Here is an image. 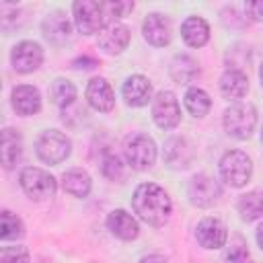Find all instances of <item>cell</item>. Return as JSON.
<instances>
[{
  "instance_id": "cell-1",
  "label": "cell",
  "mask_w": 263,
  "mask_h": 263,
  "mask_svg": "<svg viewBox=\"0 0 263 263\" xmlns=\"http://www.w3.org/2000/svg\"><path fill=\"white\" fill-rule=\"evenodd\" d=\"M134 212L150 226H162L173 212L168 193L156 183H142L136 187L132 197Z\"/></svg>"
},
{
  "instance_id": "cell-2",
  "label": "cell",
  "mask_w": 263,
  "mask_h": 263,
  "mask_svg": "<svg viewBox=\"0 0 263 263\" xmlns=\"http://www.w3.org/2000/svg\"><path fill=\"white\" fill-rule=\"evenodd\" d=\"M257 125V111L251 103H234L224 111V129L234 140H247Z\"/></svg>"
},
{
  "instance_id": "cell-3",
  "label": "cell",
  "mask_w": 263,
  "mask_h": 263,
  "mask_svg": "<svg viewBox=\"0 0 263 263\" xmlns=\"http://www.w3.org/2000/svg\"><path fill=\"white\" fill-rule=\"evenodd\" d=\"M70 150H72V144H70L68 136L62 134V132H58V129L43 132L37 138V142H35L37 156L43 162H47V164H60V162H64L70 156Z\"/></svg>"
},
{
  "instance_id": "cell-4",
  "label": "cell",
  "mask_w": 263,
  "mask_h": 263,
  "mask_svg": "<svg viewBox=\"0 0 263 263\" xmlns=\"http://www.w3.org/2000/svg\"><path fill=\"white\" fill-rule=\"evenodd\" d=\"M72 12H74V25H76V29L80 33H84V35L101 33L107 27L103 2H97V0H78V2L72 4Z\"/></svg>"
},
{
  "instance_id": "cell-5",
  "label": "cell",
  "mask_w": 263,
  "mask_h": 263,
  "mask_svg": "<svg viewBox=\"0 0 263 263\" xmlns=\"http://www.w3.org/2000/svg\"><path fill=\"white\" fill-rule=\"evenodd\" d=\"M253 175V162L242 150H230L220 160V177L230 187H242Z\"/></svg>"
},
{
  "instance_id": "cell-6",
  "label": "cell",
  "mask_w": 263,
  "mask_h": 263,
  "mask_svg": "<svg viewBox=\"0 0 263 263\" xmlns=\"http://www.w3.org/2000/svg\"><path fill=\"white\" fill-rule=\"evenodd\" d=\"M18 181H21L23 191L31 199H35V201H43V199L53 197L55 195V189H58L55 179L47 171H43L39 166H27V168H23Z\"/></svg>"
},
{
  "instance_id": "cell-7",
  "label": "cell",
  "mask_w": 263,
  "mask_h": 263,
  "mask_svg": "<svg viewBox=\"0 0 263 263\" xmlns=\"http://www.w3.org/2000/svg\"><path fill=\"white\" fill-rule=\"evenodd\" d=\"M125 160L136 171H146L156 162V144L146 134H134L125 140L123 146Z\"/></svg>"
},
{
  "instance_id": "cell-8",
  "label": "cell",
  "mask_w": 263,
  "mask_h": 263,
  "mask_svg": "<svg viewBox=\"0 0 263 263\" xmlns=\"http://www.w3.org/2000/svg\"><path fill=\"white\" fill-rule=\"evenodd\" d=\"M152 119L160 129H173L181 121V107L171 90H160L152 99Z\"/></svg>"
},
{
  "instance_id": "cell-9",
  "label": "cell",
  "mask_w": 263,
  "mask_h": 263,
  "mask_svg": "<svg viewBox=\"0 0 263 263\" xmlns=\"http://www.w3.org/2000/svg\"><path fill=\"white\" fill-rule=\"evenodd\" d=\"M10 62H12V68L18 74H31V72H35L41 66V62H43V49L35 41H21V43H16L12 47Z\"/></svg>"
},
{
  "instance_id": "cell-10",
  "label": "cell",
  "mask_w": 263,
  "mask_h": 263,
  "mask_svg": "<svg viewBox=\"0 0 263 263\" xmlns=\"http://www.w3.org/2000/svg\"><path fill=\"white\" fill-rule=\"evenodd\" d=\"M142 33L150 45L164 47V45H168V41L173 37V27H171L168 16H164L160 12H150L142 23Z\"/></svg>"
},
{
  "instance_id": "cell-11",
  "label": "cell",
  "mask_w": 263,
  "mask_h": 263,
  "mask_svg": "<svg viewBox=\"0 0 263 263\" xmlns=\"http://www.w3.org/2000/svg\"><path fill=\"white\" fill-rule=\"evenodd\" d=\"M187 193H189V199H191L193 205L208 208V205H212V203L218 201L222 189H220V185H218L214 179H210L208 175H195V177L189 181Z\"/></svg>"
},
{
  "instance_id": "cell-12",
  "label": "cell",
  "mask_w": 263,
  "mask_h": 263,
  "mask_svg": "<svg viewBox=\"0 0 263 263\" xmlns=\"http://www.w3.org/2000/svg\"><path fill=\"white\" fill-rule=\"evenodd\" d=\"M195 238L203 249H220L226 245L228 232L222 220L218 218H203L195 228Z\"/></svg>"
},
{
  "instance_id": "cell-13",
  "label": "cell",
  "mask_w": 263,
  "mask_h": 263,
  "mask_svg": "<svg viewBox=\"0 0 263 263\" xmlns=\"http://www.w3.org/2000/svg\"><path fill=\"white\" fill-rule=\"evenodd\" d=\"M41 29H43V35L49 43L53 45H64L66 41H70L72 37V23L68 21V16L62 12V10H53L49 12L43 23H41Z\"/></svg>"
},
{
  "instance_id": "cell-14",
  "label": "cell",
  "mask_w": 263,
  "mask_h": 263,
  "mask_svg": "<svg viewBox=\"0 0 263 263\" xmlns=\"http://www.w3.org/2000/svg\"><path fill=\"white\" fill-rule=\"evenodd\" d=\"M129 37H132V33L125 25L113 23V25H107L99 33V47L109 55H117L129 45Z\"/></svg>"
},
{
  "instance_id": "cell-15",
  "label": "cell",
  "mask_w": 263,
  "mask_h": 263,
  "mask_svg": "<svg viewBox=\"0 0 263 263\" xmlns=\"http://www.w3.org/2000/svg\"><path fill=\"white\" fill-rule=\"evenodd\" d=\"M121 95L129 107H144L152 101V84L146 76L134 74L123 82Z\"/></svg>"
},
{
  "instance_id": "cell-16",
  "label": "cell",
  "mask_w": 263,
  "mask_h": 263,
  "mask_svg": "<svg viewBox=\"0 0 263 263\" xmlns=\"http://www.w3.org/2000/svg\"><path fill=\"white\" fill-rule=\"evenodd\" d=\"M10 103H12V109L23 115V117H29V115H35L39 113L41 109V95L35 86L31 84H21V86H14L12 92H10Z\"/></svg>"
},
{
  "instance_id": "cell-17",
  "label": "cell",
  "mask_w": 263,
  "mask_h": 263,
  "mask_svg": "<svg viewBox=\"0 0 263 263\" xmlns=\"http://www.w3.org/2000/svg\"><path fill=\"white\" fill-rule=\"evenodd\" d=\"M164 160L173 168H187L193 160V146L183 136L168 138L164 142Z\"/></svg>"
},
{
  "instance_id": "cell-18",
  "label": "cell",
  "mask_w": 263,
  "mask_h": 263,
  "mask_svg": "<svg viewBox=\"0 0 263 263\" xmlns=\"http://www.w3.org/2000/svg\"><path fill=\"white\" fill-rule=\"evenodd\" d=\"M86 101L95 111L107 113L115 107V95L105 78H92L86 86Z\"/></svg>"
},
{
  "instance_id": "cell-19",
  "label": "cell",
  "mask_w": 263,
  "mask_h": 263,
  "mask_svg": "<svg viewBox=\"0 0 263 263\" xmlns=\"http://www.w3.org/2000/svg\"><path fill=\"white\" fill-rule=\"evenodd\" d=\"M107 228L111 230L113 236H117L121 240H134L140 232L136 218L132 214H127L125 210H113L107 216Z\"/></svg>"
},
{
  "instance_id": "cell-20",
  "label": "cell",
  "mask_w": 263,
  "mask_h": 263,
  "mask_svg": "<svg viewBox=\"0 0 263 263\" xmlns=\"http://www.w3.org/2000/svg\"><path fill=\"white\" fill-rule=\"evenodd\" d=\"M181 37L189 47H203L210 41V27L201 16H189L181 25Z\"/></svg>"
},
{
  "instance_id": "cell-21",
  "label": "cell",
  "mask_w": 263,
  "mask_h": 263,
  "mask_svg": "<svg viewBox=\"0 0 263 263\" xmlns=\"http://www.w3.org/2000/svg\"><path fill=\"white\" fill-rule=\"evenodd\" d=\"M249 90V78L245 72L240 70H226L220 78V92L224 95V99L230 101H238L247 95Z\"/></svg>"
},
{
  "instance_id": "cell-22",
  "label": "cell",
  "mask_w": 263,
  "mask_h": 263,
  "mask_svg": "<svg viewBox=\"0 0 263 263\" xmlns=\"http://www.w3.org/2000/svg\"><path fill=\"white\" fill-rule=\"evenodd\" d=\"M2 166L4 168H12L21 154H23V140H21V134L12 127H4L2 129Z\"/></svg>"
},
{
  "instance_id": "cell-23",
  "label": "cell",
  "mask_w": 263,
  "mask_h": 263,
  "mask_svg": "<svg viewBox=\"0 0 263 263\" xmlns=\"http://www.w3.org/2000/svg\"><path fill=\"white\" fill-rule=\"evenodd\" d=\"M90 177L80 171V168H72L68 173H64L62 177V187L66 193L74 195V197H86L90 193Z\"/></svg>"
},
{
  "instance_id": "cell-24",
  "label": "cell",
  "mask_w": 263,
  "mask_h": 263,
  "mask_svg": "<svg viewBox=\"0 0 263 263\" xmlns=\"http://www.w3.org/2000/svg\"><path fill=\"white\" fill-rule=\"evenodd\" d=\"M238 214L245 222H253L263 216V191H249L238 199Z\"/></svg>"
},
{
  "instance_id": "cell-25",
  "label": "cell",
  "mask_w": 263,
  "mask_h": 263,
  "mask_svg": "<svg viewBox=\"0 0 263 263\" xmlns=\"http://www.w3.org/2000/svg\"><path fill=\"white\" fill-rule=\"evenodd\" d=\"M199 74V64L191 58V55H177L171 64V76L175 78V82H191L195 80V76Z\"/></svg>"
},
{
  "instance_id": "cell-26",
  "label": "cell",
  "mask_w": 263,
  "mask_h": 263,
  "mask_svg": "<svg viewBox=\"0 0 263 263\" xmlns=\"http://www.w3.org/2000/svg\"><path fill=\"white\" fill-rule=\"evenodd\" d=\"M210 107H212V101H210V97H208L205 90H201L197 86L187 88V92H185V109L193 117H205L208 111H210Z\"/></svg>"
},
{
  "instance_id": "cell-27",
  "label": "cell",
  "mask_w": 263,
  "mask_h": 263,
  "mask_svg": "<svg viewBox=\"0 0 263 263\" xmlns=\"http://www.w3.org/2000/svg\"><path fill=\"white\" fill-rule=\"evenodd\" d=\"M23 234H25L23 220L18 216H14L12 212L4 210L0 214V238L2 240H14V238H21Z\"/></svg>"
},
{
  "instance_id": "cell-28",
  "label": "cell",
  "mask_w": 263,
  "mask_h": 263,
  "mask_svg": "<svg viewBox=\"0 0 263 263\" xmlns=\"http://www.w3.org/2000/svg\"><path fill=\"white\" fill-rule=\"evenodd\" d=\"M51 99L58 107H68L74 103L76 99V86L70 82V80H64V78H58L51 86Z\"/></svg>"
},
{
  "instance_id": "cell-29",
  "label": "cell",
  "mask_w": 263,
  "mask_h": 263,
  "mask_svg": "<svg viewBox=\"0 0 263 263\" xmlns=\"http://www.w3.org/2000/svg\"><path fill=\"white\" fill-rule=\"evenodd\" d=\"M103 10H105L107 25H113L119 18H123L127 12L134 10V2H129V0H109V2H103Z\"/></svg>"
},
{
  "instance_id": "cell-30",
  "label": "cell",
  "mask_w": 263,
  "mask_h": 263,
  "mask_svg": "<svg viewBox=\"0 0 263 263\" xmlns=\"http://www.w3.org/2000/svg\"><path fill=\"white\" fill-rule=\"evenodd\" d=\"M101 168H103V175L107 179H111V181H123L125 179V164L115 154H107L103 158V166Z\"/></svg>"
},
{
  "instance_id": "cell-31",
  "label": "cell",
  "mask_w": 263,
  "mask_h": 263,
  "mask_svg": "<svg viewBox=\"0 0 263 263\" xmlns=\"http://www.w3.org/2000/svg\"><path fill=\"white\" fill-rule=\"evenodd\" d=\"M0 263H31V257H29V251L21 245L2 247L0 249Z\"/></svg>"
},
{
  "instance_id": "cell-32",
  "label": "cell",
  "mask_w": 263,
  "mask_h": 263,
  "mask_svg": "<svg viewBox=\"0 0 263 263\" xmlns=\"http://www.w3.org/2000/svg\"><path fill=\"white\" fill-rule=\"evenodd\" d=\"M226 261H228V263H247V261H249L247 245H245L240 238H236V240L230 245V249H228V253H226Z\"/></svg>"
},
{
  "instance_id": "cell-33",
  "label": "cell",
  "mask_w": 263,
  "mask_h": 263,
  "mask_svg": "<svg viewBox=\"0 0 263 263\" xmlns=\"http://www.w3.org/2000/svg\"><path fill=\"white\" fill-rule=\"evenodd\" d=\"M245 12L251 21L255 23H261L263 21V0H253V2H247L245 4Z\"/></svg>"
},
{
  "instance_id": "cell-34",
  "label": "cell",
  "mask_w": 263,
  "mask_h": 263,
  "mask_svg": "<svg viewBox=\"0 0 263 263\" xmlns=\"http://www.w3.org/2000/svg\"><path fill=\"white\" fill-rule=\"evenodd\" d=\"M72 66L74 68H95L97 66V60H92V58H78V60H74L72 62Z\"/></svg>"
},
{
  "instance_id": "cell-35",
  "label": "cell",
  "mask_w": 263,
  "mask_h": 263,
  "mask_svg": "<svg viewBox=\"0 0 263 263\" xmlns=\"http://www.w3.org/2000/svg\"><path fill=\"white\" fill-rule=\"evenodd\" d=\"M140 263H166V259L162 255H146L140 259Z\"/></svg>"
},
{
  "instance_id": "cell-36",
  "label": "cell",
  "mask_w": 263,
  "mask_h": 263,
  "mask_svg": "<svg viewBox=\"0 0 263 263\" xmlns=\"http://www.w3.org/2000/svg\"><path fill=\"white\" fill-rule=\"evenodd\" d=\"M257 242H259V247L263 249V222H261L259 228H257Z\"/></svg>"
},
{
  "instance_id": "cell-37",
  "label": "cell",
  "mask_w": 263,
  "mask_h": 263,
  "mask_svg": "<svg viewBox=\"0 0 263 263\" xmlns=\"http://www.w3.org/2000/svg\"><path fill=\"white\" fill-rule=\"evenodd\" d=\"M259 80H261V86H263V64H261V68H259Z\"/></svg>"
},
{
  "instance_id": "cell-38",
  "label": "cell",
  "mask_w": 263,
  "mask_h": 263,
  "mask_svg": "<svg viewBox=\"0 0 263 263\" xmlns=\"http://www.w3.org/2000/svg\"><path fill=\"white\" fill-rule=\"evenodd\" d=\"M261 142H263V129H261Z\"/></svg>"
},
{
  "instance_id": "cell-39",
  "label": "cell",
  "mask_w": 263,
  "mask_h": 263,
  "mask_svg": "<svg viewBox=\"0 0 263 263\" xmlns=\"http://www.w3.org/2000/svg\"><path fill=\"white\" fill-rule=\"evenodd\" d=\"M247 263H253V261H251V259H249V261H247Z\"/></svg>"
}]
</instances>
